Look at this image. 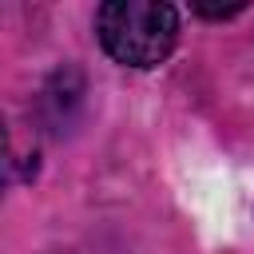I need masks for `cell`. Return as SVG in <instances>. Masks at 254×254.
Listing matches in <instances>:
<instances>
[{"mask_svg":"<svg viewBox=\"0 0 254 254\" xmlns=\"http://www.w3.org/2000/svg\"><path fill=\"white\" fill-rule=\"evenodd\" d=\"M103 52L123 67H159L179 44V12L159 0H107L95 12Z\"/></svg>","mask_w":254,"mask_h":254,"instance_id":"6da1fadb","label":"cell"},{"mask_svg":"<svg viewBox=\"0 0 254 254\" xmlns=\"http://www.w3.org/2000/svg\"><path fill=\"white\" fill-rule=\"evenodd\" d=\"M20 175V159L12 155V139H8V123L0 119V190Z\"/></svg>","mask_w":254,"mask_h":254,"instance_id":"7a4b0ae2","label":"cell"}]
</instances>
